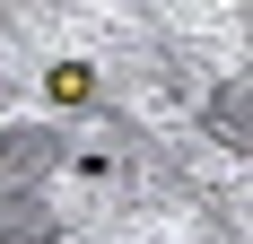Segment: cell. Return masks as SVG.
I'll use <instances>...</instances> for the list:
<instances>
[{
  "label": "cell",
  "instance_id": "6da1fadb",
  "mask_svg": "<svg viewBox=\"0 0 253 244\" xmlns=\"http://www.w3.org/2000/svg\"><path fill=\"white\" fill-rule=\"evenodd\" d=\"M61 236H70V209L44 183H9L0 192V244H61Z\"/></svg>",
  "mask_w": 253,
  "mask_h": 244
},
{
  "label": "cell",
  "instance_id": "7a4b0ae2",
  "mask_svg": "<svg viewBox=\"0 0 253 244\" xmlns=\"http://www.w3.org/2000/svg\"><path fill=\"white\" fill-rule=\"evenodd\" d=\"M52 166H61V131L52 122H9L0 131V192L9 183H44Z\"/></svg>",
  "mask_w": 253,
  "mask_h": 244
},
{
  "label": "cell",
  "instance_id": "3957f363",
  "mask_svg": "<svg viewBox=\"0 0 253 244\" xmlns=\"http://www.w3.org/2000/svg\"><path fill=\"white\" fill-rule=\"evenodd\" d=\"M201 122H210V140L227 148V157H245V148H253V87H245V79H218L210 105H201Z\"/></svg>",
  "mask_w": 253,
  "mask_h": 244
},
{
  "label": "cell",
  "instance_id": "277c9868",
  "mask_svg": "<svg viewBox=\"0 0 253 244\" xmlns=\"http://www.w3.org/2000/svg\"><path fill=\"white\" fill-rule=\"evenodd\" d=\"M52 96H61V105H87V96H96V70H87V61H61V70H52Z\"/></svg>",
  "mask_w": 253,
  "mask_h": 244
}]
</instances>
